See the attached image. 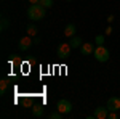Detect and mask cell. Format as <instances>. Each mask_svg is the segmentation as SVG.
<instances>
[{"mask_svg":"<svg viewBox=\"0 0 120 119\" xmlns=\"http://www.w3.org/2000/svg\"><path fill=\"white\" fill-rule=\"evenodd\" d=\"M45 7L40 5V3H35V5H30L27 8V18L30 21H40V19L45 18Z\"/></svg>","mask_w":120,"mask_h":119,"instance_id":"1","label":"cell"},{"mask_svg":"<svg viewBox=\"0 0 120 119\" xmlns=\"http://www.w3.org/2000/svg\"><path fill=\"white\" fill-rule=\"evenodd\" d=\"M93 55H94V58H96V61H99V63H106V61L109 60L111 53H109V50H107L104 45H98L96 48H94Z\"/></svg>","mask_w":120,"mask_h":119,"instance_id":"2","label":"cell"},{"mask_svg":"<svg viewBox=\"0 0 120 119\" xmlns=\"http://www.w3.org/2000/svg\"><path fill=\"white\" fill-rule=\"evenodd\" d=\"M56 53H58L59 58H69L71 53H72V47H71L69 42H67V44H59L58 50H56Z\"/></svg>","mask_w":120,"mask_h":119,"instance_id":"3","label":"cell"},{"mask_svg":"<svg viewBox=\"0 0 120 119\" xmlns=\"http://www.w3.org/2000/svg\"><path fill=\"white\" fill-rule=\"evenodd\" d=\"M56 110L59 113H63V114H69L72 111V103L69 100H59L58 105H56Z\"/></svg>","mask_w":120,"mask_h":119,"instance_id":"4","label":"cell"},{"mask_svg":"<svg viewBox=\"0 0 120 119\" xmlns=\"http://www.w3.org/2000/svg\"><path fill=\"white\" fill-rule=\"evenodd\" d=\"M32 45H34V40L30 39V36H26V37H22V39L19 40L18 48H19V50H22V52H26V50H29Z\"/></svg>","mask_w":120,"mask_h":119,"instance_id":"5","label":"cell"},{"mask_svg":"<svg viewBox=\"0 0 120 119\" xmlns=\"http://www.w3.org/2000/svg\"><path fill=\"white\" fill-rule=\"evenodd\" d=\"M107 110L109 111H119L120 110V98L119 97H111L109 100H107Z\"/></svg>","mask_w":120,"mask_h":119,"instance_id":"6","label":"cell"},{"mask_svg":"<svg viewBox=\"0 0 120 119\" xmlns=\"http://www.w3.org/2000/svg\"><path fill=\"white\" fill-rule=\"evenodd\" d=\"M93 116L94 119H106L109 116V110H107V106H98L94 113H93Z\"/></svg>","mask_w":120,"mask_h":119,"instance_id":"7","label":"cell"},{"mask_svg":"<svg viewBox=\"0 0 120 119\" xmlns=\"http://www.w3.org/2000/svg\"><path fill=\"white\" fill-rule=\"evenodd\" d=\"M94 48H96V47L93 45V44L85 42V44H82V47H80V53H82V55H90V53L94 52Z\"/></svg>","mask_w":120,"mask_h":119,"instance_id":"8","label":"cell"},{"mask_svg":"<svg viewBox=\"0 0 120 119\" xmlns=\"http://www.w3.org/2000/svg\"><path fill=\"white\" fill-rule=\"evenodd\" d=\"M69 44H71V47H72V48H80L83 42H82V39H80L79 36H74V37H71Z\"/></svg>","mask_w":120,"mask_h":119,"instance_id":"9","label":"cell"},{"mask_svg":"<svg viewBox=\"0 0 120 119\" xmlns=\"http://www.w3.org/2000/svg\"><path fill=\"white\" fill-rule=\"evenodd\" d=\"M64 36H67V37H74L75 36V24H67L64 28Z\"/></svg>","mask_w":120,"mask_h":119,"instance_id":"10","label":"cell"},{"mask_svg":"<svg viewBox=\"0 0 120 119\" xmlns=\"http://www.w3.org/2000/svg\"><path fill=\"white\" fill-rule=\"evenodd\" d=\"M32 114H34L35 118H42V116H43V106H42V105H35V106L32 108Z\"/></svg>","mask_w":120,"mask_h":119,"instance_id":"11","label":"cell"},{"mask_svg":"<svg viewBox=\"0 0 120 119\" xmlns=\"http://www.w3.org/2000/svg\"><path fill=\"white\" fill-rule=\"evenodd\" d=\"M26 31H27V34L30 37H37V32H38V29L34 26V24H29L27 28H26Z\"/></svg>","mask_w":120,"mask_h":119,"instance_id":"12","label":"cell"},{"mask_svg":"<svg viewBox=\"0 0 120 119\" xmlns=\"http://www.w3.org/2000/svg\"><path fill=\"white\" fill-rule=\"evenodd\" d=\"M7 89H8V81H7V79H2V81H0V93L5 95Z\"/></svg>","mask_w":120,"mask_h":119,"instance_id":"13","label":"cell"},{"mask_svg":"<svg viewBox=\"0 0 120 119\" xmlns=\"http://www.w3.org/2000/svg\"><path fill=\"white\" fill-rule=\"evenodd\" d=\"M104 39H106V36L98 34V36L94 37V44H96V45H102V44H104Z\"/></svg>","mask_w":120,"mask_h":119,"instance_id":"14","label":"cell"},{"mask_svg":"<svg viewBox=\"0 0 120 119\" xmlns=\"http://www.w3.org/2000/svg\"><path fill=\"white\" fill-rule=\"evenodd\" d=\"M40 5H43L45 8H50L53 7V0H40Z\"/></svg>","mask_w":120,"mask_h":119,"instance_id":"15","label":"cell"},{"mask_svg":"<svg viewBox=\"0 0 120 119\" xmlns=\"http://www.w3.org/2000/svg\"><path fill=\"white\" fill-rule=\"evenodd\" d=\"M61 116H63V113L56 111V113H51V114H50V119H61Z\"/></svg>","mask_w":120,"mask_h":119,"instance_id":"16","label":"cell"},{"mask_svg":"<svg viewBox=\"0 0 120 119\" xmlns=\"http://www.w3.org/2000/svg\"><path fill=\"white\" fill-rule=\"evenodd\" d=\"M7 28H8V19H7V18H2V31H5Z\"/></svg>","mask_w":120,"mask_h":119,"instance_id":"17","label":"cell"},{"mask_svg":"<svg viewBox=\"0 0 120 119\" xmlns=\"http://www.w3.org/2000/svg\"><path fill=\"white\" fill-rule=\"evenodd\" d=\"M109 119H117L119 116H117V111H109V116H107Z\"/></svg>","mask_w":120,"mask_h":119,"instance_id":"18","label":"cell"},{"mask_svg":"<svg viewBox=\"0 0 120 119\" xmlns=\"http://www.w3.org/2000/svg\"><path fill=\"white\" fill-rule=\"evenodd\" d=\"M112 34V26H107V29H106V36H111Z\"/></svg>","mask_w":120,"mask_h":119,"instance_id":"19","label":"cell"},{"mask_svg":"<svg viewBox=\"0 0 120 119\" xmlns=\"http://www.w3.org/2000/svg\"><path fill=\"white\" fill-rule=\"evenodd\" d=\"M112 21H114V15H109V16H107V23H109V24H111Z\"/></svg>","mask_w":120,"mask_h":119,"instance_id":"20","label":"cell"},{"mask_svg":"<svg viewBox=\"0 0 120 119\" xmlns=\"http://www.w3.org/2000/svg\"><path fill=\"white\" fill-rule=\"evenodd\" d=\"M30 5H35V3H40V0H29Z\"/></svg>","mask_w":120,"mask_h":119,"instance_id":"21","label":"cell"},{"mask_svg":"<svg viewBox=\"0 0 120 119\" xmlns=\"http://www.w3.org/2000/svg\"><path fill=\"white\" fill-rule=\"evenodd\" d=\"M66 2H72V0H66Z\"/></svg>","mask_w":120,"mask_h":119,"instance_id":"22","label":"cell"}]
</instances>
